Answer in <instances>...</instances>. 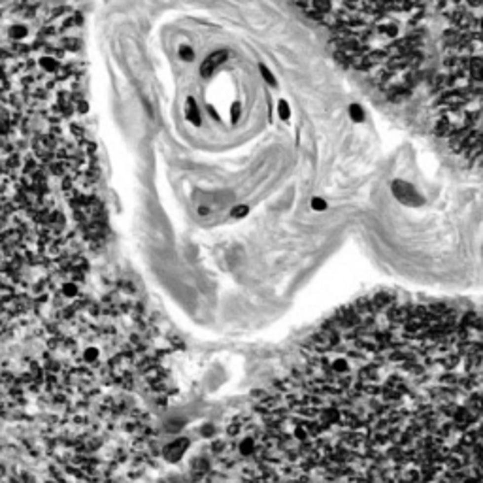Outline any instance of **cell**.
I'll return each mask as SVG.
<instances>
[{
	"instance_id": "cell-3",
	"label": "cell",
	"mask_w": 483,
	"mask_h": 483,
	"mask_svg": "<svg viewBox=\"0 0 483 483\" xmlns=\"http://www.w3.org/2000/svg\"><path fill=\"white\" fill-rule=\"evenodd\" d=\"M8 36H10V40H13V42H21V40H25L29 36V27L23 25V23H13V25H10V29H8Z\"/></svg>"
},
{
	"instance_id": "cell-12",
	"label": "cell",
	"mask_w": 483,
	"mask_h": 483,
	"mask_svg": "<svg viewBox=\"0 0 483 483\" xmlns=\"http://www.w3.org/2000/svg\"><path fill=\"white\" fill-rule=\"evenodd\" d=\"M311 206H313V210H325L327 206H325V202H323L321 198H313V202H311Z\"/></svg>"
},
{
	"instance_id": "cell-6",
	"label": "cell",
	"mask_w": 483,
	"mask_h": 483,
	"mask_svg": "<svg viewBox=\"0 0 483 483\" xmlns=\"http://www.w3.org/2000/svg\"><path fill=\"white\" fill-rule=\"evenodd\" d=\"M61 295L66 297V298H74V297L79 295V285L75 281H65L61 285Z\"/></svg>"
},
{
	"instance_id": "cell-9",
	"label": "cell",
	"mask_w": 483,
	"mask_h": 483,
	"mask_svg": "<svg viewBox=\"0 0 483 483\" xmlns=\"http://www.w3.org/2000/svg\"><path fill=\"white\" fill-rule=\"evenodd\" d=\"M349 111H351V119L353 121H363V110L357 106V104H353V106L349 108Z\"/></svg>"
},
{
	"instance_id": "cell-1",
	"label": "cell",
	"mask_w": 483,
	"mask_h": 483,
	"mask_svg": "<svg viewBox=\"0 0 483 483\" xmlns=\"http://www.w3.org/2000/svg\"><path fill=\"white\" fill-rule=\"evenodd\" d=\"M226 57H228L226 51H215V53L208 55L206 61L202 63V66H200V74L204 75V77H210V75L214 74V70L217 68V66L225 63Z\"/></svg>"
},
{
	"instance_id": "cell-5",
	"label": "cell",
	"mask_w": 483,
	"mask_h": 483,
	"mask_svg": "<svg viewBox=\"0 0 483 483\" xmlns=\"http://www.w3.org/2000/svg\"><path fill=\"white\" fill-rule=\"evenodd\" d=\"M185 117L189 119L193 125H200V115H198V108L193 98H187L185 102Z\"/></svg>"
},
{
	"instance_id": "cell-11",
	"label": "cell",
	"mask_w": 483,
	"mask_h": 483,
	"mask_svg": "<svg viewBox=\"0 0 483 483\" xmlns=\"http://www.w3.org/2000/svg\"><path fill=\"white\" fill-rule=\"evenodd\" d=\"M246 214H247L246 206H238V208H234V210H232V217H244Z\"/></svg>"
},
{
	"instance_id": "cell-4",
	"label": "cell",
	"mask_w": 483,
	"mask_h": 483,
	"mask_svg": "<svg viewBox=\"0 0 483 483\" xmlns=\"http://www.w3.org/2000/svg\"><path fill=\"white\" fill-rule=\"evenodd\" d=\"M38 65H40V68H42V70L49 72V74H53V72H57V70L61 68L59 59H57V57H53V55H42V57L38 59Z\"/></svg>"
},
{
	"instance_id": "cell-13",
	"label": "cell",
	"mask_w": 483,
	"mask_h": 483,
	"mask_svg": "<svg viewBox=\"0 0 483 483\" xmlns=\"http://www.w3.org/2000/svg\"><path fill=\"white\" fill-rule=\"evenodd\" d=\"M238 113H240V111H238V104H234V106H232V121H236L238 119Z\"/></svg>"
},
{
	"instance_id": "cell-8",
	"label": "cell",
	"mask_w": 483,
	"mask_h": 483,
	"mask_svg": "<svg viewBox=\"0 0 483 483\" xmlns=\"http://www.w3.org/2000/svg\"><path fill=\"white\" fill-rule=\"evenodd\" d=\"M180 57L185 59V61H191V59H193V49H191L189 45H182V47H180Z\"/></svg>"
},
{
	"instance_id": "cell-10",
	"label": "cell",
	"mask_w": 483,
	"mask_h": 483,
	"mask_svg": "<svg viewBox=\"0 0 483 483\" xmlns=\"http://www.w3.org/2000/svg\"><path fill=\"white\" fill-rule=\"evenodd\" d=\"M260 74H262V77H264V79L268 81L270 85H274V83H276V79H274V75L270 74V70H268V68H266V66H260Z\"/></svg>"
},
{
	"instance_id": "cell-7",
	"label": "cell",
	"mask_w": 483,
	"mask_h": 483,
	"mask_svg": "<svg viewBox=\"0 0 483 483\" xmlns=\"http://www.w3.org/2000/svg\"><path fill=\"white\" fill-rule=\"evenodd\" d=\"M278 111H279V117H281V119H289L291 110H289V104H287L285 100H279V104H278Z\"/></svg>"
},
{
	"instance_id": "cell-2",
	"label": "cell",
	"mask_w": 483,
	"mask_h": 483,
	"mask_svg": "<svg viewBox=\"0 0 483 483\" xmlns=\"http://www.w3.org/2000/svg\"><path fill=\"white\" fill-rule=\"evenodd\" d=\"M187 446H189V442L185 440V438H180V440L172 442V444H168L166 447H164V459L170 462H176L178 459H182L183 451L187 449Z\"/></svg>"
}]
</instances>
